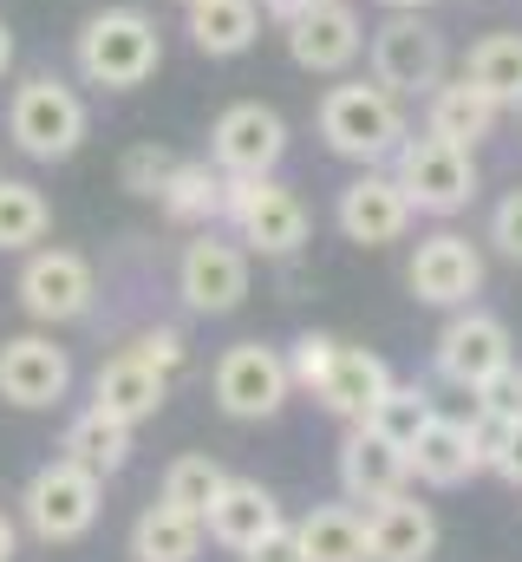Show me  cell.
I'll return each instance as SVG.
<instances>
[{"instance_id":"60d3db41","label":"cell","mask_w":522,"mask_h":562,"mask_svg":"<svg viewBox=\"0 0 522 562\" xmlns=\"http://www.w3.org/2000/svg\"><path fill=\"white\" fill-rule=\"evenodd\" d=\"M13 550H20V530H13V517L0 510V562H13Z\"/></svg>"},{"instance_id":"83f0119b","label":"cell","mask_w":522,"mask_h":562,"mask_svg":"<svg viewBox=\"0 0 522 562\" xmlns=\"http://www.w3.org/2000/svg\"><path fill=\"white\" fill-rule=\"evenodd\" d=\"M59 458H72V464H86V471L112 477V471H125V464H130V425L112 419V413H99V406H86L79 419L66 425Z\"/></svg>"},{"instance_id":"7bdbcfd3","label":"cell","mask_w":522,"mask_h":562,"mask_svg":"<svg viewBox=\"0 0 522 562\" xmlns=\"http://www.w3.org/2000/svg\"><path fill=\"white\" fill-rule=\"evenodd\" d=\"M379 7H386V13H424L431 0H379Z\"/></svg>"},{"instance_id":"2e32d148","label":"cell","mask_w":522,"mask_h":562,"mask_svg":"<svg viewBox=\"0 0 522 562\" xmlns=\"http://www.w3.org/2000/svg\"><path fill=\"white\" fill-rule=\"evenodd\" d=\"M72 386V360L66 347H53L46 334H13L0 340V400L20 406V413H46L59 406Z\"/></svg>"},{"instance_id":"d6986e66","label":"cell","mask_w":522,"mask_h":562,"mask_svg":"<svg viewBox=\"0 0 522 562\" xmlns=\"http://www.w3.org/2000/svg\"><path fill=\"white\" fill-rule=\"evenodd\" d=\"M203 530H209V543H223V550L242 557V550H256L261 537L281 530V504H274V491H268L261 477H229L223 497L209 504Z\"/></svg>"},{"instance_id":"8d00e7d4","label":"cell","mask_w":522,"mask_h":562,"mask_svg":"<svg viewBox=\"0 0 522 562\" xmlns=\"http://www.w3.org/2000/svg\"><path fill=\"white\" fill-rule=\"evenodd\" d=\"M137 360H150L157 373H177L183 360H190V347H183V334L177 327H150V334H137V347H130Z\"/></svg>"},{"instance_id":"5bb4252c","label":"cell","mask_w":522,"mask_h":562,"mask_svg":"<svg viewBox=\"0 0 522 562\" xmlns=\"http://www.w3.org/2000/svg\"><path fill=\"white\" fill-rule=\"evenodd\" d=\"M405 281H411V294L424 307H470L484 294V249L470 236H457V229H438V236H424L411 249Z\"/></svg>"},{"instance_id":"836d02e7","label":"cell","mask_w":522,"mask_h":562,"mask_svg":"<svg viewBox=\"0 0 522 562\" xmlns=\"http://www.w3.org/2000/svg\"><path fill=\"white\" fill-rule=\"evenodd\" d=\"M333 353H340V340H333V334H300V340L287 347V373H294V386H300V393H314V386H320V373L333 367Z\"/></svg>"},{"instance_id":"b9f144b4","label":"cell","mask_w":522,"mask_h":562,"mask_svg":"<svg viewBox=\"0 0 522 562\" xmlns=\"http://www.w3.org/2000/svg\"><path fill=\"white\" fill-rule=\"evenodd\" d=\"M7 72H13V26L0 20V79H7Z\"/></svg>"},{"instance_id":"4fadbf2b","label":"cell","mask_w":522,"mask_h":562,"mask_svg":"<svg viewBox=\"0 0 522 562\" xmlns=\"http://www.w3.org/2000/svg\"><path fill=\"white\" fill-rule=\"evenodd\" d=\"M287 157V125L274 105L242 99L209 125V164L223 177H274V164Z\"/></svg>"},{"instance_id":"ffe728a7","label":"cell","mask_w":522,"mask_h":562,"mask_svg":"<svg viewBox=\"0 0 522 562\" xmlns=\"http://www.w3.org/2000/svg\"><path fill=\"white\" fill-rule=\"evenodd\" d=\"M497 119H503V105H497L484 86H470L464 72H457V79H438V86L424 92V132L444 138V144L477 150V144L497 132Z\"/></svg>"},{"instance_id":"4316f807","label":"cell","mask_w":522,"mask_h":562,"mask_svg":"<svg viewBox=\"0 0 522 562\" xmlns=\"http://www.w3.org/2000/svg\"><path fill=\"white\" fill-rule=\"evenodd\" d=\"M307 562H373V543H366V517L353 504H314L300 524H294Z\"/></svg>"},{"instance_id":"9a60e30c","label":"cell","mask_w":522,"mask_h":562,"mask_svg":"<svg viewBox=\"0 0 522 562\" xmlns=\"http://www.w3.org/2000/svg\"><path fill=\"white\" fill-rule=\"evenodd\" d=\"M333 216H340V236L347 243H360V249H386L398 243L405 229H411V196H405V183L379 170V164H366L347 190H340V203H333Z\"/></svg>"},{"instance_id":"ac0fdd59","label":"cell","mask_w":522,"mask_h":562,"mask_svg":"<svg viewBox=\"0 0 522 562\" xmlns=\"http://www.w3.org/2000/svg\"><path fill=\"white\" fill-rule=\"evenodd\" d=\"M386 393H392V367L379 360V353H366V347H340L333 367H327L320 386H314V400L347 425H366L373 413H379Z\"/></svg>"},{"instance_id":"52a82bcc","label":"cell","mask_w":522,"mask_h":562,"mask_svg":"<svg viewBox=\"0 0 522 562\" xmlns=\"http://www.w3.org/2000/svg\"><path fill=\"white\" fill-rule=\"evenodd\" d=\"M451 53H444V33L424 20V13H392L386 26H373V79L398 92V99H418L444 79Z\"/></svg>"},{"instance_id":"484cf974","label":"cell","mask_w":522,"mask_h":562,"mask_svg":"<svg viewBox=\"0 0 522 562\" xmlns=\"http://www.w3.org/2000/svg\"><path fill=\"white\" fill-rule=\"evenodd\" d=\"M203 517H190V510H177V504H150L137 524H130V557L137 562H196L203 557Z\"/></svg>"},{"instance_id":"277c9868","label":"cell","mask_w":522,"mask_h":562,"mask_svg":"<svg viewBox=\"0 0 522 562\" xmlns=\"http://www.w3.org/2000/svg\"><path fill=\"white\" fill-rule=\"evenodd\" d=\"M99 510H105V477L72 464V458L39 464L26 477V491H20V517H26V530L39 543H79L99 524Z\"/></svg>"},{"instance_id":"30bf717a","label":"cell","mask_w":522,"mask_h":562,"mask_svg":"<svg viewBox=\"0 0 522 562\" xmlns=\"http://www.w3.org/2000/svg\"><path fill=\"white\" fill-rule=\"evenodd\" d=\"M517 353H510V327L497 321V314H484V307H457L451 321H444V334H438V347H431V367H438V380L444 386H457V393H477L490 373H503Z\"/></svg>"},{"instance_id":"f1b7e54d","label":"cell","mask_w":522,"mask_h":562,"mask_svg":"<svg viewBox=\"0 0 522 562\" xmlns=\"http://www.w3.org/2000/svg\"><path fill=\"white\" fill-rule=\"evenodd\" d=\"M464 79L484 86L503 112H522V33H484L470 53H464Z\"/></svg>"},{"instance_id":"74e56055","label":"cell","mask_w":522,"mask_h":562,"mask_svg":"<svg viewBox=\"0 0 522 562\" xmlns=\"http://www.w3.org/2000/svg\"><path fill=\"white\" fill-rule=\"evenodd\" d=\"M242 562H307V550H300V537H294V524H281L274 537H261L256 550H242Z\"/></svg>"},{"instance_id":"ab89813d","label":"cell","mask_w":522,"mask_h":562,"mask_svg":"<svg viewBox=\"0 0 522 562\" xmlns=\"http://www.w3.org/2000/svg\"><path fill=\"white\" fill-rule=\"evenodd\" d=\"M307 7H314V0H261V13H268V20H281V26H287L294 13H307Z\"/></svg>"},{"instance_id":"f546056e","label":"cell","mask_w":522,"mask_h":562,"mask_svg":"<svg viewBox=\"0 0 522 562\" xmlns=\"http://www.w3.org/2000/svg\"><path fill=\"white\" fill-rule=\"evenodd\" d=\"M53 229V203L39 196V183L26 177H0V256H26L39 249Z\"/></svg>"},{"instance_id":"f35d334b","label":"cell","mask_w":522,"mask_h":562,"mask_svg":"<svg viewBox=\"0 0 522 562\" xmlns=\"http://www.w3.org/2000/svg\"><path fill=\"white\" fill-rule=\"evenodd\" d=\"M490 471H497L503 484H517V491H522V419H510V425H503V445H497Z\"/></svg>"},{"instance_id":"ba28073f","label":"cell","mask_w":522,"mask_h":562,"mask_svg":"<svg viewBox=\"0 0 522 562\" xmlns=\"http://www.w3.org/2000/svg\"><path fill=\"white\" fill-rule=\"evenodd\" d=\"M20 307L46 327H66L79 314H92V294H99V276L79 249H26L20 262V281H13Z\"/></svg>"},{"instance_id":"1f68e13d","label":"cell","mask_w":522,"mask_h":562,"mask_svg":"<svg viewBox=\"0 0 522 562\" xmlns=\"http://www.w3.org/2000/svg\"><path fill=\"white\" fill-rule=\"evenodd\" d=\"M431 419H438L431 393H424V386H398V380H392V393L379 400V413H373L366 425H373V431H386L392 445H405V451H411V438H418Z\"/></svg>"},{"instance_id":"9c48e42d","label":"cell","mask_w":522,"mask_h":562,"mask_svg":"<svg viewBox=\"0 0 522 562\" xmlns=\"http://www.w3.org/2000/svg\"><path fill=\"white\" fill-rule=\"evenodd\" d=\"M294 393V373H287V353L281 347H261V340H236L223 360H216V406L229 419H274Z\"/></svg>"},{"instance_id":"e575fe53","label":"cell","mask_w":522,"mask_h":562,"mask_svg":"<svg viewBox=\"0 0 522 562\" xmlns=\"http://www.w3.org/2000/svg\"><path fill=\"white\" fill-rule=\"evenodd\" d=\"M477 413H490V419H522V367L517 360L477 386Z\"/></svg>"},{"instance_id":"7c38bea8","label":"cell","mask_w":522,"mask_h":562,"mask_svg":"<svg viewBox=\"0 0 522 562\" xmlns=\"http://www.w3.org/2000/svg\"><path fill=\"white\" fill-rule=\"evenodd\" d=\"M360 53H366V20H360L353 0H314L307 13L287 20V59H294L300 72L340 79Z\"/></svg>"},{"instance_id":"3957f363","label":"cell","mask_w":522,"mask_h":562,"mask_svg":"<svg viewBox=\"0 0 522 562\" xmlns=\"http://www.w3.org/2000/svg\"><path fill=\"white\" fill-rule=\"evenodd\" d=\"M86 132H92V112H86V99L59 72H33V79L13 86L7 138H13V150H26L33 164H66L86 144Z\"/></svg>"},{"instance_id":"ee69618b","label":"cell","mask_w":522,"mask_h":562,"mask_svg":"<svg viewBox=\"0 0 522 562\" xmlns=\"http://www.w3.org/2000/svg\"><path fill=\"white\" fill-rule=\"evenodd\" d=\"M183 7H190V0H183Z\"/></svg>"},{"instance_id":"e0dca14e","label":"cell","mask_w":522,"mask_h":562,"mask_svg":"<svg viewBox=\"0 0 522 562\" xmlns=\"http://www.w3.org/2000/svg\"><path fill=\"white\" fill-rule=\"evenodd\" d=\"M340 491H347V504H386L398 491H411L405 445H392L373 425H353L347 445H340Z\"/></svg>"},{"instance_id":"6da1fadb","label":"cell","mask_w":522,"mask_h":562,"mask_svg":"<svg viewBox=\"0 0 522 562\" xmlns=\"http://www.w3.org/2000/svg\"><path fill=\"white\" fill-rule=\"evenodd\" d=\"M314 125H320V144H327L333 157H347V164H360V170L398 157V144L411 138L405 99L386 92L379 79H340V86H327Z\"/></svg>"},{"instance_id":"7a4b0ae2","label":"cell","mask_w":522,"mask_h":562,"mask_svg":"<svg viewBox=\"0 0 522 562\" xmlns=\"http://www.w3.org/2000/svg\"><path fill=\"white\" fill-rule=\"evenodd\" d=\"M72 66L86 86L99 92H137L157 66H163V40H157V20L137 13V7H105L79 26V46H72Z\"/></svg>"},{"instance_id":"4dcf8cb0","label":"cell","mask_w":522,"mask_h":562,"mask_svg":"<svg viewBox=\"0 0 522 562\" xmlns=\"http://www.w3.org/2000/svg\"><path fill=\"white\" fill-rule=\"evenodd\" d=\"M223 484H229V471H223L209 451H183V458L163 471V504H177V510H190V517H209V504L223 497Z\"/></svg>"},{"instance_id":"7402d4cb","label":"cell","mask_w":522,"mask_h":562,"mask_svg":"<svg viewBox=\"0 0 522 562\" xmlns=\"http://www.w3.org/2000/svg\"><path fill=\"white\" fill-rule=\"evenodd\" d=\"M170 400V373H157L150 360H137V353H112L99 373H92V406L99 413H112V419L125 425H144L157 419V406Z\"/></svg>"},{"instance_id":"603a6c76","label":"cell","mask_w":522,"mask_h":562,"mask_svg":"<svg viewBox=\"0 0 522 562\" xmlns=\"http://www.w3.org/2000/svg\"><path fill=\"white\" fill-rule=\"evenodd\" d=\"M366 543H373V562H431L438 557V517H431V504L398 491L386 504H373Z\"/></svg>"},{"instance_id":"8fae6325","label":"cell","mask_w":522,"mask_h":562,"mask_svg":"<svg viewBox=\"0 0 522 562\" xmlns=\"http://www.w3.org/2000/svg\"><path fill=\"white\" fill-rule=\"evenodd\" d=\"M177 294H183L190 314H236L242 294H249V249L203 229L177 256Z\"/></svg>"},{"instance_id":"8992f818","label":"cell","mask_w":522,"mask_h":562,"mask_svg":"<svg viewBox=\"0 0 522 562\" xmlns=\"http://www.w3.org/2000/svg\"><path fill=\"white\" fill-rule=\"evenodd\" d=\"M223 223L236 229L242 249L256 256H294L307 243V203L281 177H229V210Z\"/></svg>"},{"instance_id":"d6a6232c","label":"cell","mask_w":522,"mask_h":562,"mask_svg":"<svg viewBox=\"0 0 522 562\" xmlns=\"http://www.w3.org/2000/svg\"><path fill=\"white\" fill-rule=\"evenodd\" d=\"M170 170H177V157L163 144H130L125 164H118V183H125L130 196H157L170 183Z\"/></svg>"},{"instance_id":"d590c367","label":"cell","mask_w":522,"mask_h":562,"mask_svg":"<svg viewBox=\"0 0 522 562\" xmlns=\"http://www.w3.org/2000/svg\"><path fill=\"white\" fill-rule=\"evenodd\" d=\"M490 243H497V256L522 262V190H503V196H497V210H490Z\"/></svg>"},{"instance_id":"44dd1931","label":"cell","mask_w":522,"mask_h":562,"mask_svg":"<svg viewBox=\"0 0 522 562\" xmlns=\"http://www.w3.org/2000/svg\"><path fill=\"white\" fill-rule=\"evenodd\" d=\"M405 458H411V477H418V484H431V491H457V484H470V477L484 471L470 419H444V413L411 438V451H405Z\"/></svg>"},{"instance_id":"5b68a950","label":"cell","mask_w":522,"mask_h":562,"mask_svg":"<svg viewBox=\"0 0 522 562\" xmlns=\"http://www.w3.org/2000/svg\"><path fill=\"white\" fill-rule=\"evenodd\" d=\"M392 177L405 183L411 210H424V216H457V210H470V196H477V150L418 132V138L398 144Z\"/></svg>"},{"instance_id":"d4e9b609","label":"cell","mask_w":522,"mask_h":562,"mask_svg":"<svg viewBox=\"0 0 522 562\" xmlns=\"http://www.w3.org/2000/svg\"><path fill=\"white\" fill-rule=\"evenodd\" d=\"M157 203H163V216L170 223H190V229H209L223 210H229V177L209 164V157H177V170H170V183L157 190Z\"/></svg>"},{"instance_id":"cb8c5ba5","label":"cell","mask_w":522,"mask_h":562,"mask_svg":"<svg viewBox=\"0 0 522 562\" xmlns=\"http://www.w3.org/2000/svg\"><path fill=\"white\" fill-rule=\"evenodd\" d=\"M183 33L196 53L209 59H236L249 53L261 33V0H190L183 7Z\"/></svg>"}]
</instances>
